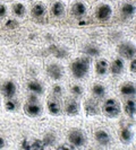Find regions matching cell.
<instances>
[{
    "label": "cell",
    "mask_w": 136,
    "mask_h": 150,
    "mask_svg": "<svg viewBox=\"0 0 136 150\" xmlns=\"http://www.w3.org/2000/svg\"><path fill=\"white\" fill-rule=\"evenodd\" d=\"M120 105H119V103L116 99L109 98V99H107L106 102H105L103 113L108 117H117L120 114Z\"/></svg>",
    "instance_id": "obj_3"
},
{
    "label": "cell",
    "mask_w": 136,
    "mask_h": 150,
    "mask_svg": "<svg viewBox=\"0 0 136 150\" xmlns=\"http://www.w3.org/2000/svg\"><path fill=\"white\" fill-rule=\"evenodd\" d=\"M57 96H53L51 99H49L48 102V110L49 112L51 113L52 115H59L61 112V108H60V102L58 100Z\"/></svg>",
    "instance_id": "obj_9"
},
{
    "label": "cell",
    "mask_w": 136,
    "mask_h": 150,
    "mask_svg": "<svg viewBox=\"0 0 136 150\" xmlns=\"http://www.w3.org/2000/svg\"><path fill=\"white\" fill-rule=\"evenodd\" d=\"M4 147H5V139L0 137V149L4 148Z\"/></svg>",
    "instance_id": "obj_36"
},
{
    "label": "cell",
    "mask_w": 136,
    "mask_h": 150,
    "mask_svg": "<svg viewBox=\"0 0 136 150\" xmlns=\"http://www.w3.org/2000/svg\"><path fill=\"white\" fill-rule=\"evenodd\" d=\"M30 148H32V149H44L45 146L41 140H35V141L30 146Z\"/></svg>",
    "instance_id": "obj_29"
},
{
    "label": "cell",
    "mask_w": 136,
    "mask_h": 150,
    "mask_svg": "<svg viewBox=\"0 0 136 150\" xmlns=\"http://www.w3.org/2000/svg\"><path fill=\"white\" fill-rule=\"evenodd\" d=\"M0 90H1V94H2L5 97L13 98L16 94V86L13 81L8 80V81H5V83L1 85Z\"/></svg>",
    "instance_id": "obj_7"
},
{
    "label": "cell",
    "mask_w": 136,
    "mask_h": 150,
    "mask_svg": "<svg viewBox=\"0 0 136 150\" xmlns=\"http://www.w3.org/2000/svg\"><path fill=\"white\" fill-rule=\"evenodd\" d=\"M6 13H7V8H6V6L0 4V17H4V16L6 15Z\"/></svg>",
    "instance_id": "obj_32"
},
{
    "label": "cell",
    "mask_w": 136,
    "mask_h": 150,
    "mask_svg": "<svg viewBox=\"0 0 136 150\" xmlns=\"http://www.w3.org/2000/svg\"><path fill=\"white\" fill-rule=\"evenodd\" d=\"M130 71L135 74V71H136V61L135 60H133L132 63H130Z\"/></svg>",
    "instance_id": "obj_35"
},
{
    "label": "cell",
    "mask_w": 136,
    "mask_h": 150,
    "mask_svg": "<svg viewBox=\"0 0 136 150\" xmlns=\"http://www.w3.org/2000/svg\"><path fill=\"white\" fill-rule=\"evenodd\" d=\"M47 72L48 75L50 76L52 79L54 80H59L61 79V77L64 75V70H62V67L59 66L58 63H51L47 67Z\"/></svg>",
    "instance_id": "obj_6"
},
{
    "label": "cell",
    "mask_w": 136,
    "mask_h": 150,
    "mask_svg": "<svg viewBox=\"0 0 136 150\" xmlns=\"http://www.w3.org/2000/svg\"><path fill=\"white\" fill-rule=\"evenodd\" d=\"M95 71L98 75H105L107 71H108V62L106 60H99L95 64Z\"/></svg>",
    "instance_id": "obj_17"
},
{
    "label": "cell",
    "mask_w": 136,
    "mask_h": 150,
    "mask_svg": "<svg viewBox=\"0 0 136 150\" xmlns=\"http://www.w3.org/2000/svg\"><path fill=\"white\" fill-rule=\"evenodd\" d=\"M125 111L128 114L129 116H134V114L136 112V104L134 99H129L126 102V105H125Z\"/></svg>",
    "instance_id": "obj_22"
},
{
    "label": "cell",
    "mask_w": 136,
    "mask_h": 150,
    "mask_svg": "<svg viewBox=\"0 0 136 150\" xmlns=\"http://www.w3.org/2000/svg\"><path fill=\"white\" fill-rule=\"evenodd\" d=\"M84 52L86 53L87 55H91V57H98L99 54H100V50L97 46H94V45H87L84 49Z\"/></svg>",
    "instance_id": "obj_25"
},
{
    "label": "cell",
    "mask_w": 136,
    "mask_h": 150,
    "mask_svg": "<svg viewBox=\"0 0 136 150\" xmlns=\"http://www.w3.org/2000/svg\"><path fill=\"white\" fill-rule=\"evenodd\" d=\"M17 107H18V103H17V100L9 98V100L6 103V108H7L8 111H10V112H14V111L17 110Z\"/></svg>",
    "instance_id": "obj_28"
},
{
    "label": "cell",
    "mask_w": 136,
    "mask_h": 150,
    "mask_svg": "<svg viewBox=\"0 0 136 150\" xmlns=\"http://www.w3.org/2000/svg\"><path fill=\"white\" fill-rule=\"evenodd\" d=\"M44 13L45 8L43 4H37V5H34V7L32 8V15L34 16V17H37V18L42 17V16L44 15Z\"/></svg>",
    "instance_id": "obj_18"
},
{
    "label": "cell",
    "mask_w": 136,
    "mask_h": 150,
    "mask_svg": "<svg viewBox=\"0 0 136 150\" xmlns=\"http://www.w3.org/2000/svg\"><path fill=\"white\" fill-rule=\"evenodd\" d=\"M118 53L125 59H134L136 53L135 45L130 43H121L118 46Z\"/></svg>",
    "instance_id": "obj_5"
},
{
    "label": "cell",
    "mask_w": 136,
    "mask_h": 150,
    "mask_svg": "<svg viewBox=\"0 0 136 150\" xmlns=\"http://www.w3.org/2000/svg\"><path fill=\"white\" fill-rule=\"evenodd\" d=\"M84 108H85V112L87 115H98L99 114V107L98 104L93 100V99H87L85 102V105H84Z\"/></svg>",
    "instance_id": "obj_11"
},
{
    "label": "cell",
    "mask_w": 136,
    "mask_h": 150,
    "mask_svg": "<svg viewBox=\"0 0 136 150\" xmlns=\"http://www.w3.org/2000/svg\"><path fill=\"white\" fill-rule=\"evenodd\" d=\"M89 69H90V60L86 59V58H79V59H76L72 66H70V70H72V74L74 75V77L76 78H84L85 76L87 75L89 72Z\"/></svg>",
    "instance_id": "obj_1"
},
{
    "label": "cell",
    "mask_w": 136,
    "mask_h": 150,
    "mask_svg": "<svg viewBox=\"0 0 136 150\" xmlns=\"http://www.w3.org/2000/svg\"><path fill=\"white\" fill-rule=\"evenodd\" d=\"M68 140H69V143H72L75 148L82 147L86 142V138H85L84 132L82 130H78V129H74V130H72L69 132Z\"/></svg>",
    "instance_id": "obj_4"
},
{
    "label": "cell",
    "mask_w": 136,
    "mask_h": 150,
    "mask_svg": "<svg viewBox=\"0 0 136 150\" xmlns=\"http://www.w3.org/2000/svg\"><path fill=\"white\" fill-rule=\"evenodd\" d=\"M24 110H25V113L32 117L39 116L42 113V106L39 104V100L35 95H31L27 103L25 104Z\"/></svg>",
    "instance_id": "obj_2"
},
{
    "label": "cell",
    "mask_w": 136,
    "mask_h": 150,
    "mask_svg": "<svg viewBox=\"0 0 136 150\" xmlns=\"http://www.w3.org/2000/svg\"><path fill=\"white\" fill-rule=\"evenodd\" d=\"M72 13L76 17H83L86 13V7L83 2H76L72 8Z\"/></svg>",
    "instance_id": "obj_14"
},
{
    "label": "cell",
    "mask_w": 136,
    "mask_h": 150,
    "mask_svg": "<svg viewBox=\"0 0 136 150\" xmlns=\"http://www.w3.org/2000/svg\"><path fill=\"white\" fill-rule=\"evenodd\" d=\"M111 14H112V10L109 5H100L97 9V18L102 22L108 21L111 17Z\"/></svg>",
    "instance_id": "obj_8"
},
{
    "label": "cell",
    "mask_w": 136,
    "mask_h": 150,
    "mask_svg": "<svg viewBox=\"0 0 136 150\" xmlns=\"http://www.w3.org/2000/svg\"><path fill=\"white\" fill-rule=\"evenodd\" d=\"M120 93L125 96H134L136 93L135 83H125L121 85Z\"/></svg>",
    "instance_id": "obj_13"
},
{
    "label": "cell",
    "mask_w": 136,
    "mask_h": 150,
    "mask_svg": "<svg viewBox=\"0 0 136 150\" xmlns=\"http://www.w3.org/2000/svg\"><path fill=\"white\" fill-rule=\"evenodd\" d=\"M121 14L124 17H132L135 14V6L133 4H124L121 7Z\"/></svg>",
    "instance_id": "obj_16"
},
{
    "label": "cell",
    "mask_w": 136,
    "mask_h": 150,
    "mask_svg": "<svg viewBox=\"0 0 136 150\" xmlns=\"http://www.w3.org/2000/svg\"><path fill=\"white\" fill-rule=\"evenodd\" d=\"M42 142L44 143L45 147L52 146L53 143L56 142V135L53 134V133H48V134H45L44 138H43V140H42Z\"/></svg>",
    "instance_id": "obj_26"
},
{
    "label": "cell",
    "mask_w": 136,
    "mask_h": 150,
    "mask_svg": "<svg viewBox=\"0 0 136 150\" xmlns=\"http://www.w3.org/2000/svg\"><path fill=\"white\" fill-rule=\"evenodd\" d=\"M51 11H52V14L56 17H59L64 14V11H65V7H64V4L62 2H59V1H57V2H54L53 4L52 8H51Z\"/></svg>",
    "instance_id": "obj_19"
},
{
    "label": "cell",
    "mask_w": 136,
    "mask_h": 150,
    "mask_svg": "<svg viewBox=\"0 0 136 150\" xmlns=\"http://www.w3.org/2000/svg\"><path fill=\"white\" fill-rule=\"evenodd\" d=\"M72 93H73L74 95H76V96L82 95V88H81V86H77V85L73 86V87H72Z\"/></svg>",
    "instance_id": "obj_30"
},
{
    "label": "cell",
    "mask_w": 136,
    "mask_h": 150,
    "mask_svg": "<svg viewBox=\"0 0 136 150\" xmlns=\"http://www.w3.org/2000/svg\"><path fill=\"white\" fill-rule=\"evenodd\" d=\"M95 139L101 146H107L110 143V135L105 130H99L95 132Z\"/></svg>",
    "instance_id": "obj_12"
},
{
    "label": "cell",
    "mask_w": 136,
    "mask_h": 150,
    "mask_svg": "<svg viewBox=\"0 0 136 150\" xmlns=\"http://www.w3.org/2000/svg\"><path fill=\"white\" fill-rule=\"evenodd\" d=\"M29 89L34 94H42L43 93V86L38 81H31V83H29Z\"/></svg>",
    "instance_id": "obj_23"
},
{
    "label": "cell",
    "mask_w": 136,
    "mask_h": 150,
    "mask_svg": "<svg viewBox=\"0 0 136 150\" xmlns=\"http://www.w3.org/2000/svg\"><path fill=\"white\" fill-rule=\"evenodd\" d=\"M124 70V61L121 59H116L111 64V72L112 75H120Z\"/></svg>",
    "instance_id": "obj_15"
},
{
    "label": "cell",
    "mask_w": 136,
    "mask_h": 150,
    "mask_svg": "<svg viewBox=\"0 0 136 150\" xmlns=\"http://www.w3.org/2000/svg\"><path fill=\"white\" fill-rule=\"evenodd\" d=\"M53 96H57V97H60L61 96V87L58 85H54L53 86Z\"/></svg>",
    "instance_id": "obj_31"
},
{
    "label": "cell",
    "mask_w": 136,
    "mask_h": 150,
    "mask_svg": "<svg viewBox=\"0 0 136 150\" xmlns=\"http://www.w3.org/2000/svg\"><path fill=\"white\" fill-rule=\"evenodd\" d=\"M13 11L15 13V15L21 17V16H23L25 14V6L23 4H15L13 6Z\"/></svg>",
    "instance_id": "obj_27"
},
{
    "label": "cell",
    "mask_w": 136,
    "mask_h": 150,
    "mask_svg": "<svg viewBox=\"0 0 136 150\" xmlns=\"http://www.w3.org/2000/svg\"><path fill=\"white\" fill-rule=\"evenodd\" d=\"M65 112L67 115H70V116H74V115H77L78 112H79V105L78 103L74 100V99H70L68 100L65 105Z\"/></svg>",
    "instance_id": "obj_10"
},
{
    "label": "cell",
    "mask_w": 136,
    "mask_h": 150,
    "mask_svg": "<svg viewBox=\"0 0 136 150\" xmlns=\"http://www.w3.org/2000/svg\"><path fill=\"white\" fill-rule=\"evenodd\" d=\"M17 26V22L16 21H8L7 22V27H9V28H14V27H16Z\"/></svg>",
    "instance_id": "obj_34"
},
{
    "label": "cell",
    "mask_w": 136,
    "mask_h": 150,
    "mask_svg": "<svg viewBox=\"0 0 136 150\" xmlns=\"http://www.w3.org/2000/svg\"><path fill=\"white\" fill-rule=\"evenodd\" d=\"M58 149H75V147L70 143V144H61L58 147Z\"/></svg>",
    "instance_id": "obj_33"
},
{
    "label": "cell",
    "mask_w": 136,
    "mask_h": 150,
    "mask_svg": "<svg viewBox=\"0 0 136 150\" xmlns=\"http://www.w3.org/2000/svg\"><path fill=\"white\" fill-rule=\"evenodd\" d=\"M132 138H133V133H132V131L127 128H124L121 129L120 131V140L122 142L125 143H128L130 140H132Z\"/></svg>",
    "instance_id": "obj_21"
},
{
    "label": "cell",
    "mask_w": 136,
    "mask_h": 150,
    "mask_svg": "<svg viewBox=\"0 0 136 150\" xmlns=\"http://www.w3.org/2000/svg\"><path fill=\"white\" fill-rule=\"evenodd\" d=\"M50 52L52 53L53 55L56 57V58H65L66 55H67V52L64 50V49H60V47H58V46H56V45H52L51 47H50Z\"/></svg>",
    "instance_id": "obj_24"
},
{
    "label": "cell",
    "mask_w": 136,
    "mask_h": 150,
    "mask_svg": "<svg viewBox=\"0 0 136 150\" xmlns=\"http://www.w3.org/2000/svg\"><path fill=\"white\" fill-rule=\"evenodd\" d=\"M92 93L97 97H103L106 95V88H105V86H102L100 83H95L92 87Z\"/></svg>",
    "instance_id": "obj_20"
}]
</instances>
